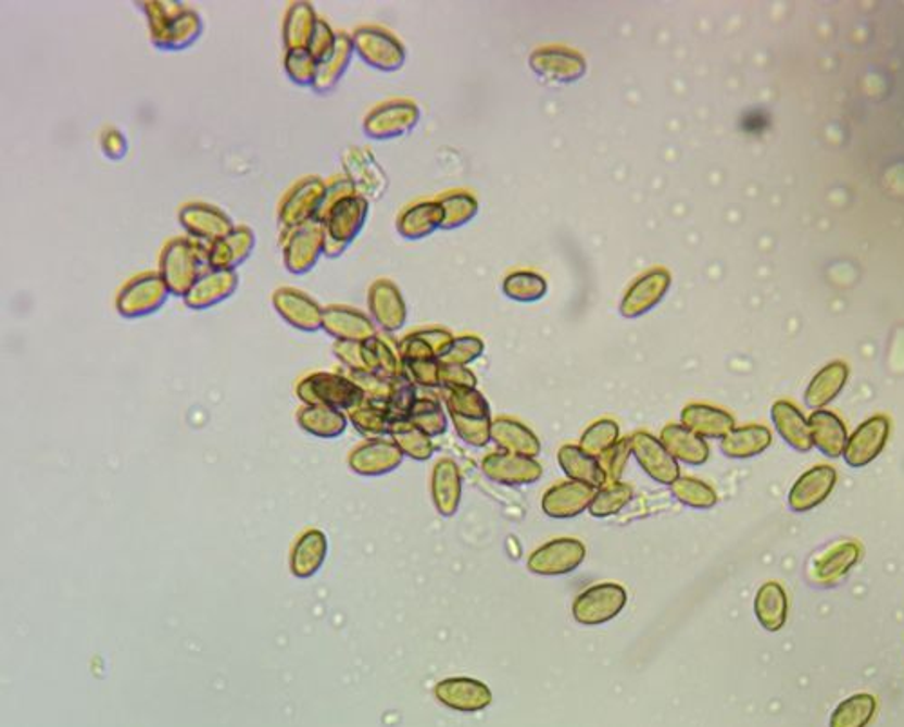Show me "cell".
Here are the masks:
<instances>
[{"instance_id":"603a6c76","label":"cell","mask_w":904,"mask_h":727,"mask_svg":"<svg viewBox=\"0 0 904 727\" xmlns=\"http://www.w3.org/2000/svg\"><path fill=\"white\" fill-rule=\"evenodd\" d=\"M237 286H239V275L237 272H223V270H211L209 274L203 275L192 290L185 296L184 302L190 310L201 312V310H209L219 304V302L230 299L236 293Z\"/></svg>"},{"instance_id":"7402d4cb","label":"cell","mask_w":904,"mask_h":727,"mask_svg":"<svg viewBox=\"0 0 904 727\" xmlns=\"http://www.w3.org/2000/svg\"><path fill=\"white\" fill-rule=\"evenodd\" d=\"M862 547L856 541H840L816 555L811 576L818 585H834L852 571V566L862 560Z\"/></svg>"},{"instance_id":"7c38bea8","label":"cell","mask_w":904,"mask_h":727,"mask_svg":"<svg viewBox=\"0 0 904 727\" xmlns=\"http://www.w3.org/2000/svg\"><path fill=\"white\" fill-rule=\"evenodd\" d=\"M272 304L279 317L290 324L291 328L306 334L323 329L324 308L304 291L290 286L277 288L272 296Z\"/></svg>"},{"instance_id":"3957f363","label":"cell","mask_w":904,"mask_h":727,"mask_svg":"<svg viewBox=\"0 0 904 727\" xmlns=\"http://www.w3.org/2000/svg\"><path fill=\"white\" fill-rule=\"evenodd\" d=\"M324 238H326V227L318 220L280 234V248H282L286 270L293 275L312 272L318 259L324 255Z\"/></svg>"},{"instance_id":"d6a6232c","label":"cell","mask_w":904,"mask_h":727,"mask_svg":"<svg viewBox=\"0 0 904 727\" xmlns=\"http://www.w3.org/2000/svg\"><path fill=\"white\" fill-rule=\"evenodd\" d=\"M557 462L563 473L568 476V480L582 481V484L592 485L595 489H601L603 485L608 484L599 459L585 453L579 446L565 443L557 451Z\"/></svg>"},{"instance_id":"52a82bcc","label":"cell","mask_w":904,"mask_h":727,"mask_svg":"<svg viewBox=\"0 0 904 727\" xmlns=\"http://www.w3.org/2000/svg\"><path fill=\"white\" fill-rule=\"evenodd\" d=\"M299 394L313 405L326 408H356L364 400V393L350 378L339 377L334 373H315L299 384Z\"/></svg>"},{"instance_id":"f5cc1de1","label":"cell","mask_w":904,"mask_h":727,"mask_svg":"<svg viewBox=\"0 0 904 727\" xmlns=\"http://www.w3.org/2000/svg\"><path fill=\"white\" fill-rule=\"evenodd\" d=\"M479 353H481V342H478V340H460L454 344V348H449L445 351V355L440 361L443 364H451V366H463V364L474 361Z\"/></svg>"},{"instance_id":"4fadbf2b","label":"cell","mask_w":904,"mask_h":727,"mask_svg":"<svg viewBox=\"0 0 904 727\" xmlns=\"http://www.w3.org/2000/svg\"><path fill=\"white\" fill-rule=\"evenodd\" d=\"M481 471L489 480L501 485H532L541 480L543 465L523 454L495 451L481 460Z\"/></svg>"},{"instance_id":"9c48e42d","label":"cell","mask_w":904,"mask_h":727,"mask_svg":"<svg viewBox=\"0 0 904 727\" xmlns=\"http://www.w3.org/2000/svg\"><path fill=\"white\" fill-rule=\"evenodd\" d=\"M353 48L364 62L380 71H394L404 64V48L382 27L364 26L353 33Z\"/></svg>"},{"instance_id":"8fae6325","label":"cell","mask_w":904,"mask_h":727,"mask_svg":"<svg viewBox=\"0 0 904 727\" xmlns=\"http://www.w3.org/2000/svg\"><path fill=\"white\" fill-rule=\"evenodd\" d=\"M630 442L631 454L653 481L671 487L680 478L678 462L664 448L661 438L653 437L652 433L637 431L631 435Z\"/></svg>"},{"instance_id":"484cf974","label":"cell","mask_w":904,"mask_h":727,"mask_svg":"<svg viewBox=\"0 0 904 727\" xmlns=\"http://www.w3.org/2000/svg\"><path fill=\"white\" fill-rule=\"evenodd\" d=\"M770 418L775 422L776 431L780 435L781 440L789 448L794 449L798 453H808L814 448L811 424L803 416L802 411L798 410L792 402H787V400L776 402L773 410H770Z\"/></svg>"},{"instance_id":"f1b7e54d","label":"cell","mask_w":904,"mask_h":727,"mask_svg":"<svg viewBox=\"0 0 904 727\" xmlns=\"http://www.w3.org/2000/svg\"><path fill=\"white\" fill-rule=\"evenodd\" d=\"M255 234L250 227H236L228 236L211 245L212 270L237 272V268L252 255Z\"/></svg>"},{"instance_id":"11a10c76","label":"cell","mask_w":904,"mask_h":727,"mask_svg":"<svg viewBox=\"0 0 904 727\" xmlns=\"http://www.w3.org/2000/svg\"><path fill=\"white\" fill-rule=\"evenodd\" d=\"M440 384H445L451 389L474 388L476 378L463 366L440 364Z\"/></svg>"},{"instance_id":"836d02e7","label":"cell","mask_w":904,"mask_h":727,"mask_svg":"<svg viewBox=\"0 0 904 727\" xmlns=\"http://www.w3.org/2000/svg\"><path fill=\"white\" fill-rule=\"evenodd\" d=\"M754 615L767 631H780L789 615V598L778 581H767L754 598Z\"/></svg>"},{"instance_id":"c3c4849f","label":"cell","mask_w":904,"mask_h":727,"mask_svg":"<svg viewBox=\"0 0 904 727\" xmlns=\"http://www.w3.org/2000/svg\"><path fill=\"white\" fill-rule=\"evenodd\" d=\"M630 456H633L631 454L630 437L620 438L619 442L612 446L606 453L599 456V464L603 467L604 475L608 478V484L620 481V478L625 475L626 464H628Z\"/></svg>"},{"instance_id":"f546056e","label":"cell","mask_w":904,"mask_h":727,"mask_svg":"<svg viewBox=\"0 0 904 727\" xmlns=\"http://www.w3.org/2000/svg\"><path fill=\"white\" fill-rule=\"evenodd\" d=\"M808 424H811L813 446L818 449L819 453L830 460L843 456L846 442H849V433L840 416L834 415L832 411H814L808 418Z\"/></svg>"},{"instance_id":"4316f807","label":"cell","mask_w":904,"mask_h":727,"mask_svg":"<svg viewBox=\"0 0 904 727\" xmlns=\"http://www.w3.org/2000/svg\"><path fill=\"white\" fill-rule=\"evenodd\" d=\"M369 312L375 323H378L380 328L386 331H397L402 328L405 323V306L400 291L393 283L389 280H377L375 285L369 288Z\"/></svg>"},{"instance_id":"e575fe53","label":"cell","mask_w":904,"mask_h":727,"mask_svg":"<svg viewBox=\"0 0 904 727\" xmlns=\"http://www.w3.org/2000/svg\"><path fill=\"white\" fill-rule=\"evenodd\" d=\"M318 18L321 16H317L310 2H304V0L293 2L286 11L285 24H282V42H285L286 51L307 49Z\"/></svg>"},{"instance_id":"7a4b0ae2","label":"cell","mask_w":904,"mask_h":727,"mask_svg":"<svg viewBox=\"0 0 904 727\" xmlns=\"http://www.w3.org/2000/svg\"><path fill=\"white\" fill-rule=\"evenodd\" d=\"M211 245L194 238H178L168 241L160 258V275L171 290V296L181 297L211 272Z\"/></svg>"},{"instance_id":"681fc988","label":"cell","mask_w":904,"mask_h":727,"mask_svg":"<svg viewBox=\"0 0 904 727\" xmlns=\"http://www.w3.org/2000/svg\"><path fill=\"white\" fill-rule=\"evenodd\" d=\"M451 418L457 437L470 448L481 449L490 442V426H492L490 418H462V416H451Z\"/></svg>"},{"instance_id":"ba28073f","label":"cell","mask_w":904,"mask_h":727,"mask_svg":"<svg viewBox=\"0 0 904 727\" xmlns=\"http://www.w3.org/2000/svg\"><path fill=\"white\" fill-rule=\"evenodd\" d=\"M587 557V547L576 538L550 539L533 550L527 561L528 571L538 576H565L577 571Z\"/></svg>"},{"instance_id":"d6986e66","label":"cell","mask_w":904,"mask_h":727,"mask_svg":"<svg viewBox=\"0 0 904 727\" xmlns=\"http://www.w3.org/2000/svg\"><path fill=\"white\" fill-rule=\"evenodd\" d=\"M418 111L410 102H389L375 109L364 120V133L375 140L397 138L413 129Z\"/></svg>"},{"instance_id":"f35d334b","label":"cell","mask_w":904,"mask_h":727,"mask_svg":"<svg viewBox=\"0 0 904 727\" xmlns=\"http://www.w3.org/2000/svg\"><path fill=\"white\" fill-rule=\"evenodd\" d=\"M878 701L870 693H856L841 701L830 715L829 727H867L872 723Z\"/></svg>"},{"instance_id":"d4e9b609","label":"cell","mask_w":904,"mask_h":727,"mask_svg":"<svg viewBox=\"0 0 904 727\" xmlns=\"http://www.w3.org/2000/svg\"><path fill=\"white\" fill-rule=\"evenodd\" d=\"M490 440L505 453L523 454L536 459L541 454V440L538 435L519 421L501 416L492 421Z\"/></svg>"},{"instance_id":"cb8c5ba5","label":"cell","mask_w":904,"mask_h":727,"mask_svg":"<svg viewBox=\"0 0 904 727\" xmlns=\"http://www.w3.org/2000/svg\"><path fill=\"white\" fill-rule=\"evenodd\" d=\"M680 424L704 440H721L737 427L731 413L710 404L686 405Z\"/></svg>"},{"instance_id":"1f68e13d","label":"cell","mask_w":904,"mask_h":727,"mask_svg":"<svg viewBox=\"0 0 904 727\" xmlns=\"http://www.w3.org/2000/svg\"><path fill=\"white\" fill-rule=\"evenodd\" d=\"M773 443V433L769 427L759 424L734 427L727 437L720 440V451L727 459L745 460L765 453Z\"/></svg>"},{"instance_id":"30bf717a","label":"cell","mask_w":904,"mask_h":727,"mask_svg":"<svg viewBox=\"0 0 904 727\" xmlns=\"http://www.w3.org/2000/svg\"><path fill=\"white\" fill-rule=\"evenodd\" d=\"M890 418L887 415H876L863 422L856 431L852 433L846 442L843 460L852 469H863L872 464L879 454L883 453L889 443Z\"/></svg>"},{"instance_id":"ffe728a7","label":"cell","mask_w":904,"mask_h":727,"mask_svg":"<svg viewBox=\"0 0 904 727\" xmlns=\"http://www.w3.org/2000/svg\"><path fill=\"white\" fill-rule=\"evenodd\" d=\"M323 329L337 342H364L377 337L375 324L366 313L339 304L324 308Z\"/></svg>"},{"instance_id":"db71d44e","label":"cell","mask_w":904,"mask_h":727,"mask_svg":"<svg viewBox=\"0 0 904 727\" xmlns=\"http://www.w3.org/2000/svg\"><path fill=\"white\" fill-rule=\"evenodd\" d=\"M100 146H102V151L109 160H113V162H120V160H124L127 156V151H129V146H127V138H125L124 133L118 129H105L102 133V138H100Z\"/></svg>"},{"instance_id":"816d5d0a","label":"cell","mask_w":904,"mask_h":727,"mask_svg":"<svg viewBox=\"0 0 904 727\" xmlns=\"http://www.w3.org/2000/svg\"><path fill=\"white\" fill-rule=\"evenodd\" d=\"M348 196H356V189L351 184L350 179L348 178H337L328 184V189H326V196H324L323 205H321V211H318L317 220L318 222H323L328 216L329 211L334 209L340 200H344Z\"/></svg>"},{"instance_id":"8992f818","label":"cell","mask_w":904,"mask_h":727,"mask_svg":"<svg viewBox=\"0 0 904 727\" xmlns=\"http://www.w3.org/2000/svg\"><path fill=\"white\" fill-rule=\"evenodd\" d=\"M328 184L318 176H307L297 181L280 203L279 225L282 233L302 227L307 222L317 220L318 211L323 205Z\"/></svg>"},{"instance_id":"d590c367","label":"cell","mask_w":904,"mask_h":727,"mask_svg":"<svg viewBox=\"0 0 904 727\" xmlns=\"http://www.w3.org/2000/svg\"><path fill=\"white\" fill-rule=\"evenodd\" d=\"M353 53H355V48H353V40H351L350 35L339 33L334 53L318 64L317 76L313 82V91L318 92V95L334 91L337 84L342 80L346 70L350 67Z\"/></svg>"},{"instance_id":"9a60e30c","label":"cell","mask_w":904,"mask_h":727,"mask_svg":"<svg viewBox=\"0 0 904 727\" xmlns=\"http://www.w3.org/2000/svg\"><path fill=\"white\" fill-rule=\"evenodd\" d=\"M342 167L346 178L355 187L356 195L366 198L367 201L378 200L384 195L388 179L382 168L378 167L372 152L361 147H350L342 154Z\"/></svg>"},{"instance_id":"74e56055","label":"cell","mask_w":904,"mask_h":727,"mask_svg":"<svg viewBox=\"0 0 904 727\" xmlns=\"http://www.w3.org/2000/svg\"><path fill=\"white\" fill-rule=\"evenodd\" d=\"M849 372L843 364H830L814 377L805 393V402L814 411L824 410L845 386Z\"/></svg>"},{"instance_id":"e0dca14e","label":"cell","mask_w":904,"mask_h":727,"mask_svg":"<svg viewBox=\"0 0 904 727\" xmlns=\"http://www.w3.org/2000/svg\"><path fill=\"white\" fill-rule=\"evenodd\" d=\"M598 489L582 481H561L550 487L541 500L544 514L554 519H570L588 511Z\"/></svg>"},{"instance_id":"44dd1931","label":"cell","mask_w":904,"mask_h":727,"mask_svg":"<svg viewBox=\"0 0 904 727\" xmlns=\"http://www.w3.org/2000/svg\"><path fill=\"white\" fill-rule=\"evenodd\" d=\"M367 212H369V201L366 198L359 195L348 196L344 200H340L324 220L326 234L334 241L350 247L361 234L367 220Z\"/></svg>"},{"instance_id":"7dc6e473","label":"cell","mask_w":904,"mask_h":727,"mask_svg":"<svg viewBox=\"0 0 904 727\" xmlns=\"http://www.w3.org/2000/svg\"><path fill=\"white\" fill-rule=\"evenodd\" d=\"M317 60L313 59L312 53L307 49L286 51V75H288V78L296 86L313 87V82H315V76H317Z\"/></svg>"},{"instance_id":"f907efd6","label":"cell","mask_w":904,"mask_h":727,"mask_svg":"<svg viewBox=\"0 0 904 727\" xmlns=\"http://www.w3.org/2000/svg\"><path fill=\"white\" fill-rule=\"evenodd\" d=\"M337 37H339V33H335L324 18H318L315 33H313L312 40H310V46H307V51L312 53L313 59L317 60L318 64L334 53Z\"/></svg>"},{"instance_id":"5bb4252c","label":"cell","mask_w":904,"mask_h":727,"mask_svg":"<svg viewBox=\"0 0 904 727\" xmlns=\"http://www.w3.org/2000/svg\"><path fill=\"white\" fill-rule=\"evenodd\" d=\"M179 225L198 241L216 242L236 228L231 217L209 203H187L178 214Z\"/></svg>"},{"instance_id":"6da1fadb","label":"cell","mask_w":904,"mask_h":727,"mask_svg":"<svg viewBox=\"0 0 904 727\" xmlns=\"http://www.w3.org/2000/svg\"><path fill=\"white\" fill-rule=\"evenodd\" d=\"M149 22L151 40L163 51H181L192 46L203 33L200 13L176 0L140 2Z\"/></svg>"},{"instance_id":"5b68a950","label":"cell","mask_w":904,"mask_h":727,"mask_svg":"<svg viewBox=\"0 0 904 727\" xmlns=\"http://www.w3.org/2000/svg\"><path fill=\"white\" fill-rule=\"evenodd\" d=\"M628 603V592L617 582H599L577 596L574 619L582 626H601L615 619Z\"/></svg>"},{"instance_id":"9f6ffc18","label":"cell","mask_w":904,"mask_h":727,"mask_svg":"<svg viewBox=\"0 0 904 727\" xmlns=\"http://www.w3.org/2000/svg\"><path fill=\"white\" fill-rule=\"evenodd\" d=\"M348 250L346 245L342 242L334 241V239L329 238L328 234H326V238H324V255L329 259H337L342 255V253Z\"/></svg>"},{"instance_id":"b9f144b4","label":"cell","mask_w":904,"mask_h":727,"mask_svg":"<svg viewBox=\"0 0 904 727\" xmlns=\"http://www.w3.org/2000/svg\"><path fill=\"white\" fill-rule=\"evenodd\" d=\"M633 498V487L625 481H614L598 489L588 512L593 517H610L619 514Z\"/></svg>"},{"instance_id":"ee69618b","label":"cell","mask_w":904,"mask_h":727,"mask_svg":"<svg viewBox=\"0 0 904 727\" xmlns=\"http://www.w3.org/2000/svg\"><path fill=\"white\" fill-rule=\"evenodd\" d=\"M448 410L451 416L490 418L487 400L474 388L451 389V393L448 394Z\"/></svg>"},{"instance_id":"83f0119b","label":"cell","mask_w":904,"mask_h":727,"mask_svg":"<svg viewBox=\"0 0 904 727\" xmlns=\"http://www.w3.org/2000/svg\"><path fill=\"white\" fill-rule=\"evenodd\" d=\"M431 494L438 514L451 517L462 501V475L452 459L438 460L431 476Z\"/></svg>"},{"instance_id":"bcb514c9","label":"cell","mask_w":904,"mask_h":727,"mask_svg":"<svg viewBox=\"0 0 904 727\" xmlns=\"http://www.w3.org/2000/svg\"><path fill=\"white\" fill-rule=\"evenodd\" d=\"M437 211V205L431 203H422L405 211L399 222L400 234L410 239L424 238L435 227Z\"/></svg>"},{"instance_id":"60d3db41","label":"cell","mask_w":904,"mask_h":727,"mask_svg":"<svg viewBox=\"0 0 904 727\" xmlns=\"http://www.w3.org/2000/svg\"><path fill=\"white\" fill-rule=\"evenodd\" d=\"M671 494L682 505L699 509V511H710V509H713L718 503L716 490L710 484H705V481L699 480V478H693V476H680L671 485Z\"/></svg>"},{"instance_id":"ab89813d","label":"cell","mask_w":904,"mask_h":727,"mask_svg":"<svg viewBox=\"0 0 904 727\" xmlns=\"http://www.w3.org/2000/svg\"><path fill=\"white\" fill-rule=\"evenodd\" d=\"M389 433L394 438V443L399 446L400 451L411 456V459L426 462L435 453L432 438L418 429L411 421L393 422L389 427Z\"/></svg>"},{"instance_id":"4dcf8cb0","label":"cell","mask_w":904,"mask_h":727,"mask_svg":"<svg viewBox=\"0 0 904 727\" xmlns=\"http://www.w3.org/2000/svg\"><path fill=\"white\" fill-rule=\"evenodd\" d=\"M661 442L677 462L686 465H704L710 460V446L682 424H668L661 431Z\"/></svg>"},{"instance_id":"277c9868","label":"cell","mask_w":904,"mask_h":727,"mask_svg":"<svg viewBox=\"0 0 904 727\" xmlns=\"http://www.w3.org/2000/svg\"><path fill=\"white\" fill-rule=\"evenodd\" d=\"M171 290L160 272L136 275L120 290L116 312L124 318L147 317L156 313L167 302Z\"/></svg>"},{"instance_id":"f6af8a7d","label":"cell","mask_w":904,"mask_h":727,"mask_svg":"<svg viewBox=\"0 0 904 727\" xmlns=\"http://www.w3.org/2000/svg\"><path fill=\"white\" fill-rule=\"evenodd\" d=\"M411 422L431 438L440 437V435L448 431V416H445L442 405L438 404L437 400H416L413 413H411Z\"/></svg>"},{"instance_id":"ac0fdd59","label":"cell","mask_w":904,"mask_h":727,"mask_svg":"<svg viewBox=\"0 0 904 727\" xmlns=\"http://www.w3.org/2000/svg\"><path fill=\"white\" fill-rule=\"evenodd\" d=\"M435 695L443 706L463 713L481 712L492 702L489 686L468 677H452L438 682Z\"/></svg>"},{"instance_id":"2e32d148","label":"cell","mask_w":904,"mask_h":727,"mask_svg":"<svg viewBox=\"0 0 904 727\" xmlns=\"http://www.w3.org/2000/svg\"><path fill=\"white\" fill-rule=\"evenodd\" d=\"M836 484H838V473L834 467L814 465L805 471L789 490L791 511H813L832 494Z\"/></svg>"},{"instance_id":"7bdbcfd3","label":"cell","mask_w":904,"mask_h":727,"mask_svg":"<svg viewBox=\"0 0 904 727\" xmlns=\"http://www.w3.org/2000/svg\"><path fill=\"white\" fill-rule=\"evenodd\" d=\"M619 440L620 431L617 422L603 418V421L593 422L592 426L587 427V431L582 433L581 440H579V448L585 453L599 459L601 454L606 453Z\"/></svg>"},{"instance_id":"8d00e7d4","label":"cell","mask_w":904,"mask_h":727,"mask_svg":"<svg viewBox=\"0 0 904 727\" xmlns=\"http://www.w3.org/2000/svg\"><path fill=\"white\" fill-rule=\"evenodd\" d=\"M356 453L359 454H356L355 469L361 471L362 475H384V473L397 469L404 456L397 443L386 442V440L366 443Z\"/></svg>"}]
</instances>
